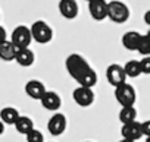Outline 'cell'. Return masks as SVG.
<instances>
[{"label": "cell", "mask_w": 150, "mask_h": 142, "mask_svg": "<svg viewBox=\"0 0 150 142\" xmlns=\"http://www.w3.org/2000/svg\"><path fill=\"white\" fill-rule=\"evenodd\" d=\"M21 114L16 108L13 107H5L2 108V111H0V119H2V122L5 125H16V122L19 120Z\"/></svg>", "instance_id": "2e32d148"}, {"label": "cell", "mask_w": 150, "mask_h": 142, "mask_svg": "<svg viewBox=\"0 0 150 142\" xmlns=\"http://www.w3.org/2000/svg\"><path fill=\"white\" fill-rule=\"evenodd\" d=\"M119 120H121L122 126L137 122V110H135V107H122L121 111H119Z\"/></svg>", "instance_id": "d6986e66"}, {"label": "cell", "mask_w": 150, "mask_h": 142, "mask_svg": "<svg viewBox=\"0 0 150 142\" xmlns=\"http://www.w3.org/2000/svg\"><path fill=\"white\" fill-rule=\"evenodd\" d=\"M18 54V48L12 41H5V43H0V57L5 62H11L15 60Z\"/></svg>", "instance_id": "9a60e30c"}, {"label": "cell", "mask_w": 150, "mask_h": 142, "mask_svg": "<svg viewBox=\"0 0 150 142\" xmlns=\"http://www.w3.org/2000/svg\"><path fill=\"white\" fill-rule=\"evenodd\" d=\"M124 69H125V73L128 78H137L138 75H141V64L138 60H128L125 64H124Z\"/></svg>", "instance_id": "ffe728a7"}, {"label": "cell", "mask_w": 150, "mask_h": 142, "mask_svg": "<svg viewBox=\"0 0 150 142\" xmlns=\"http://www.w3.org/2000/svg\"><path fill=\"white\" fill-rule=\"evenodd\" d=\"M31 34L35 43H40V44H47L53 38V31L50 25H47L44 21H35L31 27Z\"/></svg>", "instance_id": "277c9868"}, {"label": "cell", "mask_w": 150, "mask_h": 142, "mask_svg": "<svg viewBox=\"0 0 150 142\" xmlns=\"http://www.w3.org/2000/svg\"><path fill=\"white\" fill-rule=\"evenodd\" d=\"M33 34H31V28H27L25 25H19L12 31V43L16 45L18 50L21 48H30V44L33 41Z\"/></svg>", "instance_id": "5b68a950"}, {"label": "cell", "mask_w": 150, "mask_h": 142, "mask_svg": "<svg viewBox=\"0 0 150 142\" xmlns=\"http://www.w3.org/2000/svg\"><path fill=\"white\" fill-rule=\"evenodd\" d=\"M146 142H150V136H149V138H147V141H146Z\"/></svg>", "instance_id": "4316f807"}, {"label": "cell", "mask_w": 150, "mask_h": 142, "mask_svg": "<svg viewBox=\"0 0 150 142\" xmlns=\"http://www.w3.org/2000/svg\"><path fill=\"white\" fill-rule=\"evenodd\" d=\"M88 12L94 21H103L109 15V6L105 0H90Z\"/></svg>", "instance_id": "ba28073f"}, {"label": "cell", "mask_w": 150, "mask_h": 142, "mask_svg": "<svg viewBox=\"0 0 150 142\" xmlns=\"http://www.w3.org/2000/svg\"><path fill=\"white\" fill-rule=\"evenodd\" d=\"M144 22L150 27V10H147V12L144 13Z\"/></svg>", "instance_id": "cb8c5ba5"}, {"label": "cell", "mask_w": 150, "mask_h": 142, "mask_svg": "<svg viewBox=\"0 0 150 142\" xmlns=\"http://www.w3.org/2000/svg\"><path fill=\"white\" fill-rule=\"evenodd\" d=\"M40 103H41L43 108H46V110H49V111H57V110L60 108V106H62L60 97H59L56 92H53V91H47L46 95L41 98Z\"/></svg>", "instance_id": "5bb4252c"}, {"label": "cell", "mask_w": 150, "mask_h": 142, "mask_svg": "<svg viewBox=\"0 0 150 142\" xmlns=\"http://www.w3.org/2000/svg\"><path fill=\"white\" fill-rule=\"evenodd\" d=\"M27 142H44V136L38 129H34L31 133L27 135Z\"/></svg>", "instance_id": "44dd1931"}, {"label": "cell", "mask_w": 150, "mask_h": 142, "mask_svg": "<svg viewBox=\"0 0 150 142\" xmlns=\"http://www.w3.org/2000/svg\"><path fill=\"white\" fill-rule=\"evenodd\" d=\"M15 129H16V132L18 133H21V135H28V133H31L35 127H34V122L28 117V116H21L19 117V120L16 122V125H15Z\"/></svg>", "instance_id": "ac0fdd59"}, {"label": "cell", "mask_w": 150, "mask_h": 142, "mask_svg": "<svg viewBox=\"0 0 150 142\" xmlns=\"http://www.w3.org/2000/svg\"><path fill=\"white\" fill-rule=\"evenodd\" d=\"M59 12L66 19H75L78 16V3L75 0H60Z\"/></svg>", "instance_id": "7c38bea8"}, {"label": "cell", "mask_w": 150, "mask_h": 142, "mask_svg": "<svg viewBox=\"0 0 150 142\" xmlns=\"http://www.w3.org/2000/svg\"><path fill=\"white\" fill-rule=\"evenodd\" d=\"M121 135L124 136V139H128V141H138L144 133H143V125L140 122H134V123H129V125H124L122 129H121Z\"/></svg>", "instance_id": "30bf717a"}, {"label": "cell", "mask_w": 150, "mask_h": 142, "mask_svg": "<svg viewBox=\"0 0 150 142\" xmlns=\"http://www.w3.org/2000/svg\"><path fill=\"white\" fill-rule=\"evenodd\" d=\"M109 6V15L108 18L115 22V24H124L127 22V19L129 18V9L125 3L118 2V0H112V2H108Z\"/></svg>", "instance_id": "3957f363"}, {"label": "cell", "mask_w": 150, "mask_h": 142, "mask_svg": "<svg viewBox=\"0 0 150 142\" xmlns=\"http://www.w3.org/2000/svg\"><path fill=\"white\" fill-rule=\"evenodd\" d=\"M34 60H35V56H34L33 50H30V48H21V50H18V54H16L15 62L19 66L28 67V66H31L34 63Z\"/></svg>", "instance_id": "e0dca14e"}, {"label": "cell", "mask_w": 150, "mask_h": 142, "mask_svg": "<svg viewBox=\"0 0 150 142\" xmlns=\"http://www.w3.org/2000/svg\"><path fill=\"white\" fill-rule=\"evenodd\" d=\"M68 73L80 84V87L93 88L97 84V73L96 70L90 66V63L80 54L74 53L66 57L65 62Z\"/></svg>", "instance_id": "6da1fadb"}, {"label": "cell", "mask_w": 150, "mask_h": 142, "mask_svg": "<svg viewBox=\"0 0 150 142\" xmlns=\"http://www.w3.org/2000/svg\"><path fill=\"white\" fill-rule=\"evenodd\" d=\"M72 97H74V101L77 103L80 107H90L94 103V91H93V88L78 87V88L74 90Z\"/></svg>", "instance_id": "52a82bcc"}, {"label": "cell", "mask_w": 150, "mask_h": 142, "mask_svg": "<svg viewBox=\"0 0 150 142\" xmlns=\"http://www.w3.org/2000/svg\"><path fill=\"white\" fill-rule=\"evenodd\" d=\"M86 142H90V141H86Z\"/></svg>", "instance_id": "83f0119b"}, {"label": "cell", "mask_w": 150, "mask_h": 142, "mask_svg": "<svg viewBox=\"0 0 150 142\" xmlns=\"http://www.w3.org/2000/svg\"><path fill=\"white\" fill-rule=\"evenodd\" d=\"M127 73H125V69H124V66H119V64H116V63H113V64H110L108 69H106V79H108V82L112 85V87H115V88H118L119 85H122V84H127Z\"/></svg>", "instance_id": "8992f818"}, {"label": "cell", "mask_w": 150, "mask_h": 142, "mask_svg": "<svg viewBox=\"0 0 150 142\" xmlns=\"http://www.w3.org/2000/svg\"><path fill=\"white\" fill-rule=\"evenodd\" d=\"M140 64H141V72L146 75H150V56L143 57L140 60Z\"/></svg>", "instance_id": "7402d4cb"}, {"label": "cell", "mask_w": 150, "mask_h": 142, "mask_svg": "<svg viewBox=\"0 0 150 142\" xmlns=\"http://www.w3.org/2000/svg\"><path fill=\"white\" fill-rule=\"evenodd\" d=\"M25 92H27V95H28L30 98H33V100H40V101H41V98L46 95L47 90H46V87H44L43 82H40V81H37V79H31V81H28L27 85H25Z\"/></svg>", "instance_id": "8fae6325"}, {"label": "cell", "mask_w": 150, "mask_h": 142, "mask_svg": "<svg viewBox=\"0 0 150 142\" xmlns=\"http://www.w3.org/2000/svg\"><path fill=\"white\" fill-rule=\"evenodd\" d=\"M115 98L121 104V107H134L137 94L132 85L129 84H122L118 88H115Z\"/></svg>", "instance_id": "7a4b0ae2"}, {"label": "cell", "mask_w": 150, "mask_h": 142, "mask_svg": "<svg viewBox=\"0 0 150 142\" xmlns=\"http://www.w3.org/2000/svg\"><path fill=\"white\" fill-rule=\"evenodd\" d=\"M141 38L143 35L137 31H128L124 34L122 37V45L129 50V51H138V47L141 44Z\"/></svg>", "instance_id": "4fadbf2b"}, {"label": "cell", "mask_w": 150, "mask_h": 142, "mask_svg": "<svg viewBox=\"0 0 150 142\" xmlns=\"http://www.w3.org/2000/svg\"><path fill=\"white\" fill-rule=\"evenodd\" d=\"M66 126H68V120L62 113H54L47 122V129L53 136H60L66 130Z\"/></svg>", "instance_id": "9c48e42d"}, {"label": "cell", "mask_w": 150, "mask_h": 142, "mask_svg": "<svg viewBox=\"0 0 150 142\" xmlns=\"http://www.w3.org/2000/svg\"><path fill=\"white\" fill-rule=\"evenodd\" d=\"M119 142H132V141H128V139H124V138H122V139H121Z\"/></svg>", "instance_id": "484cf974"}, {"label": "cell", "mask_w": 150, "mask_h": 142, "mask_svg": "<svg viewBox=\"0 0 150 142\" xmlns=\"http://www.w3.org/2000/svg\"><path fill=\"white\" fill-rule=\"evenodd\" d=\"M144 35H146V37H147V40H149V43H150V31H149V32H147V34H144Z\"/></svg>", "instance_id": "d4e9b609"}, {"label": "cell", "mask_w": 150, "mask_h": 142, "mask_svg": "<svg viewBox=\"0 0 150 142\" xmlns=\"http://www.w3.org/2000/svg\"><path fill=\"white\" fill-rule=\"evenodd\" d=\"M141 125H143V133L149 138V136H150V120H146V122H143Z\"/></svg>", "instance_id": "603a6c76"}]
</instances>
